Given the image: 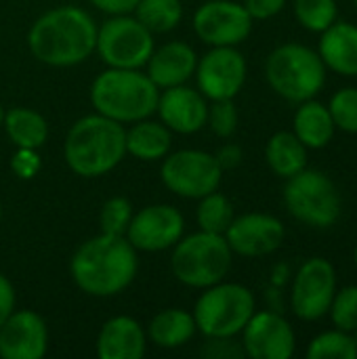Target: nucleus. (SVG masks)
<instances>
[{
	"label": "nucleus",
	"mask_w": 357,
	"mask_h": 359,
	"mask_svg": "<svg viewBox=\"0 0 357 359\" xmlns=\"http://www.w3.org/2000/svg\"><path fill=\"white\" fill-rule=\"evenodd\" d=\"M238 107L234 103V99H221V101H213L208 105V116H206V124L210 126V130L221 137V139H229L236 135L238 130Z\"/></svg>",
	"instance_id": "nucleus-34"
},
{
	"label": "nucleus",
	"mask_w": 357,
	"mask_h": 359,
	"mask_svg": "<svg viewBox=\"0 0 357 359\" xmlns=\"http://www.w3.org/2000/svg\"><path fill=\"white\" fill-rule=\"evenodd\" d=\"M330 116L335 120L337 130L357 135V88L356 86H345L339 88L328 103Z\"/></svg>",
	"instance_id": "nucleus-32"
},
{
	"label": "nucleus",
	"mask_w": 357,
	"mask_h": 359,
	"mask_svg": "<svg viewBox=\"0 0 357 359\" xmlns=\"http://www.w3.org/2000/svg\"><path fill=\"white\" fill-rule=\"evenodd\" d=\"M88 2L107 15H128L135 11L139 0H88Z\"/></svg>",
	"instance_id": "nucleus-40"
},
{
	"label": "nucleus",
	"mask_w": 357,
	"mask_h": 359,
	"mask_svg": "<svg viewBox=\"0 0 357 359\" xmlns=\"http://www.w3.org/2000/svg\"><path fill=\"white\" fill-rule=\"evenodd\" d=\"M284 204L297 221L316 229L332 227L343 212V198L337 183L316 168H303L286 179Z\"/></svg>",
	"instance_id": "nucleus-8"
},
{
	"label": "nucleus",
	"mask_w": 357,
	"mask_h": 359,
	"mask_svg": "<svg viewBox=\"0 0 357 359\" xmlns=\"http://www.w3.org/2000/svg\"><path fill=\"white\" fill-rule=\"evenodd\" d=\"M257 301L250 288L236 282H219L200 294L194 307V320L198 332L206 339H236L252 313Z\"/></svg>",
	"instance_id": "nucleus-7"
},
{
	"label": "nucleus",
	"mask_w": 357,
	"mask_h": 359,
	"mask_svg": "<svg viewBox=\"0 0 357 359\" xmlns=\"http://www.w3.org/2000/svg\"><path fill=\"white\" fill-rule=\"evenodd\" d=\"M2 126L15 147L40 149L48 137L46 120L29 107H11L8 111H4Z\"/></svg>",
	"instance_id": "nucleus-26"
},
{
	"label": "nucleus",
	"mask_w": 357,
	"mask_h": 359,
	"mask_svg": "<svg viewBox=\"0 0 357 359\" xmlns=\"http://www.w3.org/2000/svg\"><path fill=\"white\" fill-rule=\"evenodd\" d=\"M265 162L280 179H290L307 168V147L292 130H280L265 145Z\"/></svg>",
	"instance_id": "nucleus-24"
},
{
	"label": "nucleus",
	"mask_w": 357,
	"mask_h": 359,
	"mask_svg": "<svg viewBox=\"0 0 357 359\" xmlns=\"http://www.w3.org/2000/svg\"><path fill=\"white\" fill-rule=\"evenodd\" d=\"M353 4H356V8H357V0H353Z\"/></svg>",
	"instance_id": "nucleus-44"
},
{
	"label": "nucleus",
	"mask_w": 357,
	"mask_h": 359,
	"mask_svg": "<svg viewBox=\"0 0 357 359\" xmlns=\"http://www.w3.org/2000/svg\"><path fill=\"white\" fill-rule=\"evenodd\" d=\"M223 236L234 255L246 259H259L280 250L286 238V229L284 223L274 215L246 212L234 217L231 225Z\"/></svg>",
	"instance_id": "nucleus-16"
},
{
	"label": "nucleus",
	"mask_w": 357,
	"mask_h": 359,
	"mask_svg": "<svg viewBox=\"0 0 357 359\" xmlns=\"http://www.w3.org/2000/svg\"><path fill=\"white\" fill-rule=\"evenodd\" d=\"M27 46L40 63L74 67L95 53L97 23L80 6H55L32 23Z\"/></svg>",
	"instance_id": "nucleus-1"
},
{
	"label": "nucleus",
	"mask_w": 357,
	"mask_h": 359,
	"mask_svg": "<svg viewBox=\"0 0 357 359\" xmlns=\"http://www.w3.org/2000/svg\"><path fill=\"white\" fill-rule=\"evenodd\" d=\"M240 334L246 358L290 359L297 349L295 328L278 311H255Z\"/></svg>",
	"instance_id": "nucleus-15"
},
{
	"label": "nucleus",
	"mask_w": 357,
	"mask_h": 359,
	"mask_svg": "<svg viewBox=\"0 0 357 359\" xmlns=\"http://www.w3.org/2000/svg\"><path fill=\"white\" fill-rule=\"evenodd\" d=\"M326 65L307 44L286 42L276 46L265 61V78L271 90L288 103L316 99L326 84Z\"/></svg>",
	"instance_id": "nucleus-5"
},
{
	"label": "nucleus",
	"mask_w": 357,
	"mask_h": 359,
	"mask_svg": "<svg viewBox=\"0 0 357 359\" xmlns=\"http://www.w3.org/2000/svg\"><path fill=\"white\" fill-rule=\"evenodd\" d=\"M147 334L130 316H116L99 330L95 351L99 359H141L145 355Z\"/></svg>",
	"instance_id": "nucleus-20"
},
{
	"label": "nucleus",
	"mask_w": 357,
	"mask_h": 359,
	"mask_svg": "<svg viewBox=\"0 0 357 359\" xmlns=\"http://www.w3.org/2000/svg\"><path fill=\"white\" fill-rule=\"evenodd\" d=\"M328 316L335 324V328L345 332H357V286H343L337 288L335 299L330 303Z\"/></svg>",
	"instance_id": "nucleus-31"
},
{
	"label": "nucleus",
	"mask_w": 357,
	"mask_h": 359,
	"mask_svg": "<svg viewBox=\"0 0 357 359\" xmlns=\"http://www.w3.org/2000/svg\"><path fill=\"white\" fill-rule=\"evenodd\" d=\"M133 13L151 34H166L181 23L183 4L181 0H139Z\"/></svg>",
	"instance_id": "nucleus-27"
},
{
	"label": "nucleus",
	"mask_w": 357,
	"mask_h": 359,
	"mask_svg": "<svg viewBox=\"0 0 357 359\" xmlns=\"http://www.w3.org/2000/svg\"><path fill=\"white\" fill-rule=\"evenodd\" d=\"M133 215H135L133 204H130L126 198H122V196L109 198V200L101 206V212H99L101 233L124 236L126 229H128V225H130Z\"/></svg>",
	"instance_id": "nucleus-33"
},
{
	"label": "nucleus",
	"mask_w": 357,
	"mask_h": 359,
	"mask_svg": "<svg viewBox=\"0 0 357 359\" xmlns=\"http://www.w3.org/2000/svg\"><path fill=\"white\" fill-rule=\"evenodd\" d=\"M139 271L135 246L126 236L99 233L78 246L69 261L74 284L88 297H116L126 290Z\"/></svg>",
	"instance_id": "nucleus-2"
},
{
	"label": "nucleus",
	"mask_w": 357,
	"mask_h": 359,
	"mask_svg": "<svg viewBox=\"0 0 357 359\" xmlns=\"http://www.w3.org/2000/svg\"><path fill=\"white\" fill-rule=\"evenodd\" d=\"M173 130L160 120L143 118L126 130V154L143 162L164 160L170 154Z\"/></svg>",
	"instance_id": "nucleus-23"
},
{
	"label": "nucleus",
	"mask_w": 357,
	"mask_h": 359,
	"mask_svg": "<svg viewBox=\"0 0 357 359\" xmlns=\"http://www.w3.org/2000/svg\"><path fill=\"white\" fill-rule=\"evenodd\" d=\"M204 355L215 359L225 358H244V349L242 343L238 345L234 339H208V345L202 349Z\"/></svg>",
	"instance_id": "nucleus-37"
},
{
	"label": "nucleus",
	"mask_w": 357,
	"mask_h": 359,
	"mask_svg": "<svg viewBox=\"0 0 357 359\" xmlns=\"http://www.w3.org/2000/svg\"><path fill=\"white\" fill-rule=\"evenodd\" d=\"M292 133L301 139V143L307 149L328 147L337 133L328 105H324L318 99H307L299 103L292 118Z\"/></svg>",
	"instance_id": "nucleus-22"
},
{
	"label": "nucleus",
	"mask_w": 357,
	"mask_h": 359,
	"mask_svg": "<svg viewBox=\"0 0 357 359\" xmlns=\"http://www.w3.org/2000/svg\"><path fill=\"white\" fill-rule=\"evenodd\" d=\"M307 359H357V337L345 330H326L314 337L305 351Z\"/></svg>",
	"instance_id": "nucleus-28"
},
{
	"label": "nucleus",
	"mask_w": 357,
	"mask_h": 359,
	"mask_svg": "<svg viewBox=\"0 0 357 359\" xmlns=\"http://www.w3.org/2000/svg\"><path fill=\"white\" fill-rule=\"evenodd\" d=\"M185 231L183 215L170 204H149L137 210L126 229V240L141 252H162L173 248Z\"/></svg>",
	"instance_id": "nucleus-14"
},
{
	"label": "nucleus",
	"mask_w": 357,
	"mask_h": 359,
	"mask_svg": "<svg viewBox=\"0 0 357 359\" xmlns=\"http://www.w3.org/2000/svg\"><path fill=\"white\" fill-rule=\"evenodd\" d=\"M234 217H236L234 204L219 189L200 198V204L196 208L198 227L202 231H208V233H221L223 236L227 231V227L231 225Z\"/></svg>",
	"instance_id": "nucleus-29"
},
{
	"label": "nucleus",
	"mask_w": 357,
	"mask_h": 359,
	"mask_svg": "<svg viewBox=\"0 0 357 359\" xmlns=\"http://www.w3.org/2000/svg\"><path fill=\"white\" fill-rule=\"evenodd\" d=\"M124 124L97 111L76 120L63 143V158L69 170L84 179H97L112 172L124 160Z\"/></svg>",
	"instance_id": "nucleus-3"
},
{
	"label": "nucleus",
	"mask_w": 357,
	"mask_h": 359,
	"mask_svg": "<svg viewBox=\"0 0 357 359\" xmlns=\"http://www.w3.org/2000/svg\"><path fill=\"white\" fill-rule=\"evenodd\" d=\"M166 189L187 200H200L219 189L223 168L217 158L202 149H181L168 154L160 168Z\"/></svg>",
	"instance_id": "nucleus-10"
},
{
	"label": "nucleus",
	"mask_w": 357,
	"mask_h": 359,
	"mask_svg": "<svg viewBox=\"0 0 357 359\" xmlns=\"http://www.w3.org/2000/svg\"><path fill=\"white\" fill-rule=\"evenodd\" d=\"M0 219H2V202H0Z\"/></svg>",
	"instance_id": "nucleus-43"
},
{
	"label": "nucleus",
	"mask_w": 357,
	"mask_h": 359,
	"mask_svg": "<svg viewBox=\"0 0 357 359\" xmlns=\"http://www.w3.org/2000/svg\"><path fill=\"white\" fill-rule=\"evenodd\" d=\"M154 48V34L130 13L112 15L101 27H97L95 50L107 67L141 69Z\"/></svg>",
	"instance_id": "nucleus-9"
},
{
	"label": "nucleus",
	"mask_w": 357,
	"mask_h": 359,
	"mask_svg": "<svg viewBox=\"0 0 357 359\" xmlns=\"http://www.w3.org/2000/svg\"><path fill=\"white\" fill-rule=\"evenodd\" d=\"M318 53L326 65V69L345 76L357 78V25L349 21H335L320 34Z\"/></svg>",
	"instance_id": "nucleus-21"
},
{
	"label": "nucleus",
	"mask_w": 357,
	"mask_h": 359,
	"mask_svg": "<svg viewBox=\"0 0 357 359\" xmlns=\"http://www.w3.org/2000/svg\"><path fill=\"white\" fill-rule=\"evenodd\" d=\"M234 252L221 233L198 231L181 238L173 246L170 271L189 288H208L225 280L231 269Z\"/></svg>",
	"instance_id": "nucleus-6"
},
{
	"label": "nucleus",
	"mask_w": 357,
	"mask_h": 359,
	"mask_svg": "<svg viewBox=\"0 0 357 359\" xmlns=\"http://www.w3.org/2000/svg\"><path fill=\"white\" fill-rule=\"evenodd\" d=\"M42 166V160L38 156V149H29V147H17V151L11 158V170L15 177L27 181L34 179L38 175Z\"/></svg>",
	"instance_id": "nucleus-35"
},
{
	"label": "nucleus",
	"mask_w": 357,
	"mask_h": 359,
	"mask_svg": "<svg viewBox=\"0 0 357 359\" xmlns=\"http://www.w3.org/2000/svg\"><path fill=\"white\" fill-rule=\"evenodd\" d=\"M156 114L160 116V122L166 124L173 133L194 135L206 126L208 99L187 84L162 88Z\"/></svg>",
	"instance_id": "nucleus-18"
},
{
	"label": "nucleus",
	"mask_w": 357,
	"mask_h": 359,
	"mask_svg": "<svg viewBox=\"0 0 357 359\" xmlns=\"http://www.w3.org/2000/svg\"><path fill=\"white\" fill-rule=\"evenodd\" d=\"M196 65H198L196 50L187 42L170 40L158 48H154V53L149 55V59L145 63V67H147L145 74L162 90V88H170V86L187 84V80L196 74Z\"/></svg>",
	"instance_id": "nucleus-19"
},
{
	"label": "nucleus",
	"mask_w": 357,
	"mask_h": 359,
	"mask_svg": "<svg viewBox=\"0 0 357 359\" xmlns=\"http://www.w3.org/2000/svg\"><path fill=\"white\" fill-rule=\"evenodd\" d=\"M288 0H244V8L252 17V21H265L284 11Z\"/></svg>",
	"instance_id": "nucleus-36"
},
{
	"label": "nucleus",
	"mask_w": 357,
	"mask_h": 359,
	"mask_svg": "<svg viewBox=\"0 0 357 359\" xmlns=\"http://www.w3.org/2000/svg\"><path fill=\"white\" fill-rule=\"evenodd\" d=\"M2 120H4V109H2V105H0V126H2Z\"/></svg>",
	"instance_id": "nucleus-41"
},
{
	"label": "nucleus",
	"mask_w": 357,
	"mask_h": 359,
	"mask_svg": "<svg viewBox=\"0 0 357 359\" xmlns=\"http://www.w3.org/2000/svg\"><path fill=\"white\" fill-rule=\"evenodd\" d=\"M48 349V328L29 309H15L0 326V358L42 359Z\"/></svg>",
	"instance_id": "nucleus-17"
},
{
	"label": "nucleus",
	"mask_w": 357,
	"mask_h": 359,
	"mask_svg": "<svg viewBox=\"0 0 357 359\" xmlns=\"http://www.w3.org/2000/svg\"><path fill=\"white\" fill-rule=\"evenodd\" d=\"M160 88L141 69L107 67L90 84V103L97 114L120 124L151 118L158 107Z\"/></svg>",
	"instance_id": "nucleus-4"
},
{
	"label": "nucleus",
	"mask_w": 357,
	"mask_h": 359,
	"mask_svg": "<svg viewBox=\"0 0 357 359\" xmlns=\"http://www.w3.org/2000/svg\"><path fill=\"white\" fill-rule=\"evenodd\" d=\"M353 263H356V267H357V246H356V250H353Z\"/></svg>",
	"instance_id": "nucleus-42"
},
{
	"label": "nucleus",
	"mask_w": 357,
	"mask_h": 359,
	"mask_svg": "<svg viewBox=\"0 0 357 359\" xmlns=\"http://www.w3.org/2000/svg\"><path fill=\"white\" fill-rule=\"evenodd\" d=\"M292 11L297 21L307 32H316V34H322L339 19L337 0H295Z\"/></svg>",
	"instance_id": "nucleus-30"
},
{
	"label": "nucleus",
	"mask_w": 357,
	"mask_h": 359,
	"mask_svg": "<svg viewBox=\"0 0 357 359\" xmlns=\"http://www.w3.org/2000/svg\"><path fill=\"white\" fill-rule=\"evenodd\" d=\"M337 292V269L324 257L307 259L295 273L290 286V309L303 322L328 316Z\"/></svg>",
	"instance_id": "nucleus-11"
},
{
	"label": "nucleus",
	"mask_w": 357,
	"mask_h": 359,
	"mask_svg": "<svg viewBox=\"0 0 357 359\" xmlns=\"http://www.w3.org/2000/svg\"><path fill=\"white\" fill-rule=\"evenodd\" d=\"M252 17L234 0H208L194 13V32L208 46H238L252 32Z\"/></svg>",
	"instance_id": "nucleus-12"
},
{
	"label": "nucleus",
	"mask_w": 357,
	"mask_h": 359,
	"mask_svg": "<svg viewBox=\"0 0 357 359\" xmlns=\"http://www.w3.org/2000/svg\"><path fill=\"white\" fill-rule=\"evenodd\" d=\"M215 158H217V162H219V166H221L223 170H231V168H238V166L242 164L244 154H242V147H240V145H236V143H225V145L215 154Z\"/></svg>",
	"instance_id": "nucleus-39"
},
{
	"label": "nucleus",
	"mask_w": 357,
	"mask_h": 359,
	"mask_svg": "<svg viewBox=\"0 0 357 359\" xmlns=\"http://www.w3.org/2000/svg\"><path fill=\"white\" fill-rule=\"evenodd\" d=\"M198 332L196 328V320L191 313H187L185 309H164L160 313L154 316V320L147 326V339L162 349H179L183 347L187 341L194 339V334Z\"/></svg>",
	"instance_id": "nucleus-25"
},
{
	"label": "nucleus",
	"mask_w": 357,
	"mask_h": 359,
	"mask_svg": "<svg viewBox=\"0 0 357 359\" xmlns=\"http://www.w3.org/2000/svg\"><path fill=\"white\" fill-rule=\"evenodd\" d=\"M246 74V59L236 46H210V50L198 59L194 76L198 90L208 101H221L234 99L242 90Z\"/></svg>",
	"instance_id": "nucleus-13"
},
{
	"label": "nucleus",
	"mask_w": 357,
	"mask_h": 359,
	"mask_svg": "<svg viewBox=\"0 0 357 359\" xmlns=\"http://www.w3.org/2000/svg\"><path fill=\"white\" fill-rule=\"evenodd\" d=\"M15 303H17V297H15V288L11 284V280L6 276L0 273V326L6 322V318L15 311Z\"/></svg>",
	"instance_id": "nucleus-38"
}]
</instances>
